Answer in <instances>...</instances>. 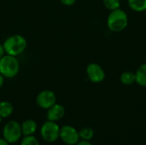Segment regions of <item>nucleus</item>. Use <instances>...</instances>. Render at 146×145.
<instances>
[{
  "mask_svg": "<svg viewBox=\"0 0 146 145\" xmlns=\"http://www.w3.org/2000/svg\"><path fill=\"white\" fill-rule=\"evenodd\" d=\"M128 24V17L126 12L120 8L115 10H112L108 16L107 25L110 30L119 32L123 31Z\"/></svg>",
  "mask_w": 146,
  "mask_h": 145,
  "instance_id": "1",
  "label": "nucleus"
},
{
  "mask_svg": "<svg viewBox=\"0 0 146 145\" xmlns=\"http://www.w3.org/2000/svg\"><path fill=\"white\" fill-rule=\"evenodd\" d=\"M27 42L26 38L21 35H13L9 37L3 43L4 52L7 55L16 56L21 54L27 48Z\"/></svg>",
  "mask_w": 146,
  "mask_h": 145,
  "instance_id": "2",
  "label": "nucleus"
},
{
  "mask_svg": "<svg viewBox=\"0 0 146 145\" xmlns=\"http://www.w3.org/2000/svg\"><path fill=\"white\" fill-rule=\"evenodd\" d=\"M20 69L18 60L14 56L6 55L0 59V73L6 78H14Z\"/></svg>",
  "mask_w": 146,
  "mask_h": 145,
  "instance_id": "3",
  "label": "nucleus"
},
{
  "mask_svg": "<svg viewBox=\"0 0 146 145\" xmlns=\"http://www.w3.org/2000/svg\"><path fill=\"white\" fill-rule=\"evenodd\" d=\"M3 138L8 143H16L17 141H19L21 136L22 135L21 126L17 121H9L3 127Z\"/></svg>",
  "mask_w": 146,
  "mask_h": 145,
  "instance_id": "4",
  "label": "nucleus"
},
{
  "mask_svg": "<svg viewBox=\"0 0 146 145\" xmlns=\"http://www.w3.org/2000/svg\"><path fill=\"white\" fill-rule=\"evenodd\" d=\"M60 127L55 121H48L41 127V136L48 143L55 142L60 137Z\"/></svg>",
  "mask_w": 146,
  "mask_h": 145,
  "instance_id": "5",
  "label": "nucleus"
},
{
  "mask_svg": "<svg viewBox=\"0 0 146 145\" xmlns=\"http://www.w3.org/2000/svg\"><path fill=\"white\" fill-rule=\"evenodd\" d=\"M60 138L68 145L77 144L80 139L79 132L71 126H64L60 129Z\"/></svg>",
  "mask_w": 146,
  "mask_h": 145,
  "instance_id": "6",
  "label": "nucleus"
},
{
  "mask_svg": "<svg viewBox=\"0 0 146 145\" xmlns=\"http://www.w3.org/2000/svg\"><path fill=\"white\" fill-rule=\"evenodd\" d=\"M86 73L92 83H100L105 78V73L103 68L95 62L90 63L86 68Z\"/></svg>",
  "mask_w": 146,
  "mask_h": 145,
  "instance_id": "7",
  "label": "nucleus"
},
{
  "mask_svg": "<svg viewBox=\"0 0 146 145\" xmlns=\"http://www.w3.org/2000/svg\"><path fill=\"white\" fill-rule=\"evenodd\" d=\"M56 97L55 93L48 90L41 91L37 97L38 105L44 109H48L51 106H53L56 103Z\"/></svg>",
  "mask_w": 146,
  "mask_h": 145,
  "instance_id": "8",
  "label": "nucleus"
},
{
  "mask_svg": "<svg viewBox=\"0 0 146 145\" xmlns=\"http://www.w3.org/2000/svg\"><path fill=\"white\" fill-rule=\"evenodd\" d=\"M65 115V109L61 104L55 103L50 109H48L47 119L50 121H56L61 120Z\"/></svg>",
  "mask_w": 146,
  "mask_h": 145,
  "instance_id": "9",
  "label": "nucleus"
},
{
  "mask_svg": "<svg viewBox=\"0 0 146 145\" xmlns=\"http://www.w3.org/2000/svg\"><path fill=\"white\" fill-rule=\"evenodd\" d=\"M37 130V124L33 120H27L21 124V132L24 136L33 135Z\"/></svg>",
  "mask_w": 146,
  "mask_h": 145,
  "instance_id": "10",
  "label": "nucleus"
},
{
  "mask_svg": "<svg viewBox=\"0 0 146 145\" xmlns=\"http://www.w3.org/2000/svg\"><path fill=\"white\" fill-rule=\"evenodd\" d=\"M136 83L140 86L146 87V63H144L139 67L135 73Z\"/></svg>",
  "mask_w": 146,
  "mask_h": 145,
  "instance_id": "11",
  "label": "nucleus"
},
{
  "mask_svg": "<svg viewBox=\"0 0 146 145\" xmlns=\"http://www.w3.org/2000/svg\"><path fill=\"white\" fill-rule=\"evenodd\" d=\"M14 108L12 104L9 102L3 101L0 102V117L1 118H6L11 115L13 113Z\"/></svg>",
  "mask_w": 146,
  "mask_h": 145,
  "instance_id": "12",
  "label": "nucleus"
},
{
  "mask_svg": "<svg viewBox=\"0 0 146 145\" xmlns=\"http://www.w3.org/2000/svg\"><path fill=\"white\" fill-rule=\"evenodd\" d=\"M127 2L129 7L136 12L146 10V0H127Z\"/></svg>",
  "mask_w": 146,
  "mask_h": 145,
  "instance_id": "13",
  "label": "nucleus"
},
{
  "mask_svg": "<svg viewBox=\"0 0 146 145\" xmlns=\"http://www.w3.org/2000/svg\"><path fill=\"white\" fill-rule=\"evenodd\" d=\"M121 81L125 85H132L136 82L135 73L131 71H125L121 75Z\"/></svg>",
  "mask_w": 146,
  "mask_h": 145,
  "instance_id": "14",
  "label": "nucleus"
},
{
  "mask_svg": "<svg viewBox=\"0 0 146 145\" xmlns=\"http://www.w3.org/2000/svg\"><path fill=\"white\" fill-rule=\"evenodd\" d=\"M79 136H80V138H81L82 140L89 141L93 138L94 131L91 127H84L79 132Z\"/></svg>",
  "mask_w": 146,
  "mask_h": 145,
  "instance_id": "15",
  "label": "nucleus"
},
{
  "mask_svg": "<svg viewBox=\"0 0 146 145\" xmlns=\"http://www.w3.org/2000/svg\"><path fill=\"white\" fill-rule=\"evenodd\" d=\"M104 5L110 10H115L120 8L121 1L120 0H104Z\"/></svg>",
  "mask_w": 146,
  "mask_h": 145,
  "instance_id": "16",
  "label": "nucleus"
},
{
  "mask_svg": "<svg viewBox=\"0 0 146 145\" xmlns=\"http://www.w3.org/2000/svg\"><path fill=\"white\" fill-rule=\"evenodd\" d=\"M21 145H39V143L35 137L30 135V136H25V138L21 141Z\"/></svg>",
  "mask_w": 146,
  "mask_h": 145,
  "instance_id": "17",
  "label": "nucleus"
},
{
  "mask_svg": "<svg viewBox=\"0 0 146 145\" xmlns=\"http://www.w3.org/2000/svg\"><path fill=\"white\" fill-rule=\"evenodd\" d=\"M64 5H67V6H70V5H73L76 0H60Z\"/></svg>",
  "mask_w": 146,
  "mask_h": 145,
  "instance_id": "18",
  "label": "nucleus"
},
{
  "mask_svg": "<svg viewBox=\"0 0 146 145\" xmlns=\"http://www.w3.org/2000/svg\"><path fill=\"white\" fill-rule=\"evenodd\" d=\"M77 145H92L89 141H86V140H82L80 142H78Z\"/></svg>",
  "mask_w": 146,
  "mask_h": 145,
  "instance_id": "19",
  "label": "nucleus"
},
{
  "mask_svg": "<svg viewBox=\"0 0 146 145\" xmlns=\"http://www.w3.org/2000/svg\"><path fill=\"white\" fill-rule=\"evenodd\" d=\"M3 54H4V49H3V46L2 44H0V59L3 56Z\"/></svg>",
  "mask_w": 146,
  "mask_h": 145,
  "instance_id": "20",
  "label": "nucleus"
},
{
  "mask_svg": "<svg viewBox=\"0 0 146 145\" xmlns=\"http://www.w3.org/2000/svg\"><path fill=\"white\" fill-rule=\"evenodd\" d=\"M0 145H9V143L4 138H0Z\"/></svg>",
  "mask_w": 146,
  "mask_h": 145,
  "instance_id": "21",
  "label": "nucleus"
},
{
  "mask_svg": "<svg viewBox=\"0 0 146 145\" xmlns=\"http://www.w3.org/2000/svg\"><path fill=\"white\" fill-rule=\"evenodd\" d=\"M3 82H4V79H3V76L0 73V88L3 86Z\"/></svg>",
  "mask_w": 146,
  "mask_h": 145,
  "instance_id": "22",
  "label": "nucleus"
},
{
  "mask_svg": "<svg viewBox=\"0 0 146 145\" xmlns=\"http://www.w3.org/2000/svg\"><path fill=\"white\" fill-rule=\"evenodd\" d=\"M1 121H2V118L0 117V122H1Z\"/></svg>",
  "mask_w": 146,
  "mask_h": 145,
  "instance_id": "23",
  "label": "nucleus"
},
{
  "mask_svg": "<svg viewBox=\"0 0 146 145\" xmlns=\"http://www.w3.org/2000/svg\"><path fill=\"white\" fill-rule=\"evenodd\" d=\"M145 12H146V10H145Z\"/></svg>",
  "mask_w": 146,
  "mask_h": 145,
  "instance_id": "24",
  "label": "nucleus"
}]
</instances>
